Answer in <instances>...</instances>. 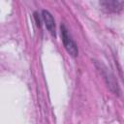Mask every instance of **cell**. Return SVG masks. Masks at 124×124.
I'll list each match as a JSON object with an SVG mask.
<instances>
[{
  "mask_svg": "<svg viewBox=\"0 0 124 124\" xmlns=\"http://www.w3.org/2000/svg\"><path fill=\"white\" fill-rule=\"evenodd\" d=\"M61 36H62V42L64 44V46L66 48V50L69 52V54H71L72 56H77L78 53V46L76 45V43L74 42V40L72 39L71 35L68 32V29L65 27V25H61Z\"/></svg>",
  "mask_w": 124,
  "mask_h": 124,
  "instance_id": "1",
  "label": "cell"
},
{
  "mask_svg": "<svg viewBox=\"0 0 124 124\" xmlns=\"http://www.w3.org/2000/svg\"><path fill=\"white\" fill-rule=\"evenodd\" d=\"M124 2L123 1H103L101 2V5L108 10V12H119L122 10Z\"/></svg>",
  "mask_w": 124,
  "mask_h": 124,
  "instance_id": "3",
  "label": "cell"
},
{
  "mask_svg": "<svg viewBox=\"0 0 124 124\" xmlns=\"http://www.w3.org/2000/svg\"><path fill=\"white\" fill-rule=\"evenodd\" d=\"M43 19L45 21L46 29L49 31V33L53 36H55V24H54V19L51 16V14L47 11H43Z\"/></svg>",
  "mask_w": 124,
  "mask_h": 124,
  "instance_id": "2",
  "label": "cell"
}]
</instances>
